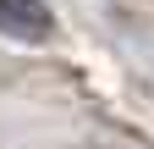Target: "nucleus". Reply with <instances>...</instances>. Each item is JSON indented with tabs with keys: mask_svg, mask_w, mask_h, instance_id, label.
Segmentation results:
<instances>
[{
	"mask_svg": "<svg viewBox=\"0 0 154 149\" xmlns=\"http://www.w3.org/2000/svg\"><path fill=\"white\" fill-rule=\"evenodd\" d=\"M0 33L22 44H44L55 39V11L44 0H0Z\"/></svg>",
	"mask_w": 154,
	"mask_h": 149,
	"instance_id": "f257e3e1",
	"label": "nucleus"
}]
</instances>
